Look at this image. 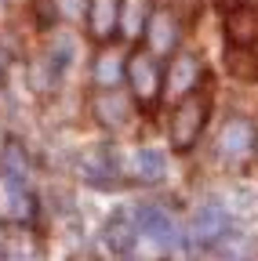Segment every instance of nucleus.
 I'll use <instances>...</instances> for the list:
<instances>
[{"label": "nucleus", "instance_id": "obj_12", "mask_svg": "<svg viewBox=\"0 0 258 261\" xmlns=\"http://www.w3.org/2000/svg\"><path fill=\"white\" fill-rule=\"evenodd\" d=\"M91 29H95V37H109V33L116 29V15H120V4L116 0H91Z\"/></svg>", "mask_w": 258, "mask_h": 261}, {"label": "nucleus", "instance_id": "obj_16", "mask_svg": "<svg viewBox=\"0 0 258 261\" xmlns=\"http://www.w3.org/2000/svg\"><path fill=\"white\" fill-rule=\"evenodd\" d=\"M99 113H102V120H109L113 127L124 120V113H127V102L124 98H116V94H109V98H102L99 102Z\"/></svg>", "mask_w": 258, "mask_h": 261}, {"label": "nucleus", "instance_id": "obj_10", "mask_svg": "<svg viewBox=\"0 0 258 261\" xmlns=\"http://www.w3.org/2000/svg\"><path fill=\"white\" fill-rule=\"evenodd\" d=\"M225 69H229L237 80L258 84V55L251 47H229L225 51Z\"/></svg>", "mask_w": 258, "mask_h": 261}, {"label": "nucleus", "instance_id": "obj_3", "mask_svg": "<svg viewBox=\"0 0 258 261\" xmlns=\"http://www.w3.org/2000/svg\"><path fill=\"white\" fill-rule=\"evenodd\" d=\"M204 120H207V102H204V98H189V102H182L175 120H171V145L175 149H189L193 142H197Z\"/></svg>", "mask_w": 258, "mask_h": 261}, {"label": "nucleus", "instance_id": "obj_1", "mask_svg": "<svg viewBox=\"0 0 258 261\" xmlns=\"http://www.w3.org/2000/svg\"><path fill=\"white\" fill-rule=\"evenodd\" d=\"M131 221H135V232L142 240H149L153 247H160V250L178 247V225H175V218L168 211H160V207H135Z\"/></svg>", "mask_w": 258, "mask_h": 261}, {"label": "nucleus", "instance_id": "obj_8", "mask_svg": "<svg viewBox=\"0 0 258 261\" xmlns=\"http://www.w3.org/2000/svg\"><path fill=\"white\" fill-rule=\"evenodd\" d=\"M146 37H149V47L153 51H171L175 47V40H178V25H175V18L168 15V11H156V15H149V22H146Z\"/></svg>", "mask_w": 258, "mask_h": 261}, {"label": "nucleus", "instance_id": "obj_7", "mask_svg": "<svg viewBox=\"0 0 258 261\" xmlns=\"http://www.w3.org/2000/svg\"><path fill=\"white\" fill-rule=\"evenodd\" d=\"M197 80H200V62L193 58V55H178L171 62V69H168V94L178 98V94H185Z\"/></svg>", "mask_w": 258, "mask_h": 261}, {"label": "nucleus", "instance_id": "obj_9", "mask_svg": "<svg viewBox=\"0 0 258 261\" xmlns=\"http://www.w3.org/2000/svg\"><path fill=\"white\" fill-rule=\"evenodd\" d=\"M84 178L95 185V189H113L116 185V163H113V156H109V149L106 152H95V156H87L84 160Z\"/></svg>", "mask_w": 258, "mask_h": 261}, {"label": "nucleus", "instance_id": "obj_5", "mask_svg": "<svg viewBox=\"0 0 258 261\" xmlns=\"http://www.w3.org/2000/svg\"><path fill=\"white\" fill-rule=\"evenodd\" d=\"M124 69H127V76H131V91H135V98H142V102H153V98L160 94V76H164V73L156 69L153 55H146V51L131 55Z\"/></svg>", "mask_w": 258, "mask_h": 261}, {"label": "nucleus", "instance_id": "obj_13", "mask_svg": "<svg viewBox=\"0 0 258 261\" xmlns=\"http://www.w3.org/2000/svg\"><path fill=\"white\" fill-rule=\"evenodd\" d=\"M124 65H127L124 51H116V47L102 51V55H99V62H95V80H99L102 87H113V84L124 76Z\"/></svg>", "mask_w": 258, "mask_h": 261}, {"label": "nucleus", "instance_id": "obj_14", "mask_svg": "<svg viewBox=\"0 0 258 261\" xmlns=\"http://www.w3.org/2000/svg\"><path fill=\"white\" fill-rule=\"evenodd\" d=\"M135 174L146 178V181H160L168 174V160L160 149H138L135 152Z\"/></svg>", "mask_w": 258, "mask_h": 261}, {"label": "nucleus", "instance_id": "obj_17", "mask_svg": "<svg viewBox=\"0 0 258 261\" xmlns=\"http://www.w3.org/2000/svg\"><path fill=\"white\" fill-rule=\"evenodd\" d=\"M87 8H91V0H55V11L66 18H80V15H87Z\"/></svg>", "mask_w": 258, "mask_h": 261}, {"label": "nucleus", "instance_id": "obj_6", "mask_svg": "<svg viewBox=\"0 0 258 261\" xmlns=\"http://www.w3.org/2000/svg\"><path fill=\"white\" fill-rule=\"evenodd\" d=\"M0 171H4V185L11 203L26 207V185H29V171H26V156L18 142H4V160H0Z\"/></svg>", "mask_w": 258, "mask_h": 261}, {"label": "nucleus", "instance_id": "obj_2", "mask_svg": "<svg viewBox=\"0 0 258 261\" xmlns=\"http://www.w3.org/2000/svg\"><path fill=\"white\" fill-rule=\"evenodd\" d=\"M225 236H233V214L218 207V203H207L200 207L197 214L189 218V240L193 243H200V247H211Z\"/></svg>", "mask_w": 258, "mask_h": 261}, {"label": "nucleus", "instance_id": "obj_4", "mask_svg": "<svg viewBox=\"0 0 258 261\" xmlns=\"http://www.w3.org/2000/svg\"><path fill=\"white\" fill-rule=\"evenodd\" d=\"M254 145H258V130H254V123L244 120V116L229 120V123L222 127V135H218V152H222L225 160H247V156L254 152Z\"/></svg>", "mask_w": 258, "mask_h": 261}, {"label": "nucleus", "instance_id": "obj_11", "mask_svg": "<svg viewBox=\"0 0 258 261\" xmlns=\"http://www.w3.org/2000/svg\"><path fill=\"white\" fill-rule=\"evenodd\" d=\"M116 22H120V29L127 33V37L135 40L138 33L146 29V22H149V0H124Z\"/></svg>", "mask_w": 258, "mask_h": 261}, {"label": "nucleus", "instance_id": "obj_15", "mask_svg": "<svg viewBox=\"0 0 258 261\" xmlns=\"http://www.w3.org/2000/svg\"><path fill=\"white\" fill-rule=\"evenodd\" d=\"M73 58H77V47L69 44V40H58L48 55H44V65H48V84H55L62 73L73 65Z\"/></svg>", "mask_w": 258, "mask_h": 261}]
</instances>
